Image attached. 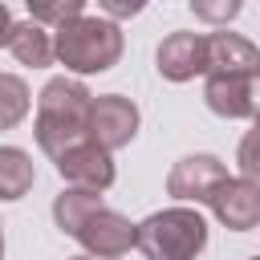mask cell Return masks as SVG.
<instances>
[{
  "instance_id": "obj_1",
  "label": "cell",
  "mask_w": 260,
  "mask_h": 260,
  "mask_svg": "<svg viewBox=\"0 0 260 260\" xmlns=\"http://www.w3.org/2000/svg\"><path fill=\"white\" fill-rule=\"evenodd\" d=\"M89 106H93V93L81 85V81H69V77H53L41 98H37V142L41 150L57 162L65 150H73L77 142L89 138Z\"/></svg>"
},
{
  "instance_id": "obj_2",
  "label": "cell",
  "mask_w": 260,
  "mask_h": 260,
  "mask_svg": "<svg viewBox=\"0 0 260 260\" xmlns=\"http://www.w3.org/2000/svg\"><path fill=\"white\" fill-rule=\"evenodd\" d=\"M53 45H57V61L73 73H106L122 57L118 24L106 20V16H89V12L69 20L65 28H57Z\"/></svg>"
},
{
  "instance_id": "obj_3",
  "label": "cell",
  "mask_w": 260,
  "mask_h": 260,
  "mask_svg": "<svg viewBox=\"0 0 260 260\" xmlns=\"http://www.w3.org/2000/svg\"><path fill=\"white\" fill-rule=\"evenodd\" d=\"M134 248L146 260H195L207 248V223L195 207H167L138 223Z\"/></svg>"
},
{
  "instance_id": "obj_4",
  "label": "cell",
  "mask_w": 260,
  "mask_h": 260,
  "mask_svg": "<svg viewBox=\"0 0 260 260\" xmlns=\"http://www.w3.org/2000/svg\"><path fill=\"white\" fill-rule=\"evenodd\" d=\"M73 240H77L93 260H118V256H126V252L134 248L138 223H130L126 215H118V211H110L106 203H98V207L77 223Z\"/></svg>"
},
{
  "instance_id": "obj_5",
  "label": "cell",
  "mask_w": 260,
  "mask_h": 260,
  "mask_svg": "<svg viewBox=\"0 0 260 260\" xmlns=\"http://www.w3.org/2000/svg\"><path fill=\"white\" fill-rule=\"evenodd\" d=\"M138 134V106L122 93H102L89 106V142L102 150H122Z\"/></svg>"
},
{
  "instance_id": "obj_6",
  "label": "cell",
  "mask_w": 260,
  "mask_h": 260,
  "mask_svg": "<svg viewBox=\"0 0 260 260\" xmlns=\"http://www.w3.org/2000/svg\"><path fill=\"white\" fill-rule=\"evenodd\" d=\"M228 179V167L215 154H187L167 175V195L179 203H211L215 187Z\"/></svg>"
},
{
  "instance_id": "obj_7",
  "label": "cell",
  "mask_w": 260,
  "mask_h": 260,
  "mask_svg": "<svg viewBox=\"0 0 260 260\" xmlns=\"http://www.w3.org/2000/svg\"><path fill=\"white\" fill-rule=\"evenodd\" d=\"M57 175L69 183V187H81V191H106L114 183V158L110 150H102L98 142H77L73 150H65L57 158Z\"/></svg>"
},
{
  "instance_id": "obj_8",
  "label": "cell",
  "mask_w": 260,
  "mask_h": 260,
  "mask_svg": "<svg viewBox=\"0 0 260 260\" xmlns=\"http://www.w3.org/2000/svg\"><path fill=\"white\" fill-rule=\"evenodd\" d=\"M207 207L215 211V219H219L223 228H232V232H252V228L260 223V187L248 183V179H232V175H228V179L215 187V195H211Z\"/></svg>"
},
{
  "instance_id": "obj_9",
  "label": "cell",
  "mask_w": 260,
  "mask_h": 260,
  "mask_svg": "<svg viewBox=\"0 0 260 260\" xmlns=\"http://www.w3.org/2000/svg\"><path fill=\"white\" fill-rule=\"evenodd\" d=\"M154 61L167 81H191V77L207 73V37L203 32H171L158 45Z\"/></svg>"
},
{
  "instance_id": "obj_10",
  "label": "cell",
  "mask_w": 260,
  "mask_h": 260,
  "mask_svg": "<svg viewBox=\"0 0 260 260\" xmlns=\"http://www.w3.org/2000/svg\"><path fill=\"white\" fill-rule=\"evenodd\" d=\"M260 53L240 32H207V77H256Z\"/></svg>"
},
{
  "instance_id": "obj_11",
  "label": "cell",
  "mask_w": 260,
  "mask_h": 260,
  "mask_svg": "<svg viewBox=\"0 0 260 260\" xmlns=\"http://www.w3.org/2000/svg\"><path fill=\"white\" fill-rule=\"evenodd\" d=\"M203 98L219 118H256V85L252 77H207Z\"/></svg>"
},
{
  "instance_id": "obj_12",
  "label": "cell",
  "mask_w": 260,
  "mask_h": 260,
  "mask_svg": "<svg viewBox=\"0 0 260 260\" xmlns=\"http://www.w3.org/2000/svg\"><path fill=\"white\" fill-rule=\"evenodd\" d=\"M8 49H12V57H16L20 65H32V69H45V65H53V57H57L53 32H49L45 24H37V20H24V24H16V28H12V41H8Z\"/></svg>"
},
{
  "instance_id": "obj_13",
  "label": "cell",
  "mask_w": 260,
  "mask_h": 260,
  "mask_svg": "<svg viewBox=\"0 0 260 260\" xmlns=\"http://www.w3.org/2000/svg\"><path fill=\"white\" fill-rule=\"evenodd\" d=\"M32 179H37L32 158H28L20 146H0V199H20V195H28Z\"/></svg>"
},
{
  "instance_id": "obj_14",
  "label": "cell",
  "mask_w": 260,
  "mask_h": 260,
  "mask_svg": "<svg viewBox=\"0 0 260 260\" xmlns=\"http://www.w3.org/2000/svg\"><path fill=\"white\" fill-rule=\"evenodd\" d=\"M98 203H102V191L69 187V191H61V195L53 199V219H57V228H61L65 236H73V232H77V223H81Z\"/></svg>"
},
{
  "instance_id": "obj_15",
  "label": "cell",
  "mask_w": 260,
  "mask_h": 260,
  "mask_svg": "<svg viewBox=\"0 0 260 260\" xmlns=\"http://www.w3.org/2000/svg\"><path fill=\"white\" fill-rule=\"evenodd\" d=\"M28 110H32V93H28L24 77L0 73V130H12L16 122H24Z\"/></svg>"
},
{
  "instance_id": "obj_16",
  "label": "cell",
  "mask_w": 260,
  "mask_h": 260,
  "mask_svg": "<svg viewBox=\"0 0 260 260\" xmlns=\"http://www.w3.org/2000/svg\"><path fill=\"white\" fill-rule=\"evenodd\" d=\"M28 16H32L37 24H53V32H57V28H65L69 20L85 16V4H81V0H28Z\"/></svg>"
},
{
  "instance_id": "obj_17",
  "label": "cell",
  "mask_w": 260,
  "mask_h": 260,
  "mask_svg": "<svg viewBox=\"0 0 260 260\" xmlns=\"http://www.w3.org/2000/svg\"><path fill=\"white\" fill-rule=\"evenodd\" d=\"M236 162H240V179H248V183L260 187V134L256 130L244 134V142L236 150Z\"/></svg>"
},
{
  "instance_id": "obj_18",
  "label": "cell",
  "mask_w": 260,
  "mask_h": 260,
  "mask_svg": "<svg viewBox=\"0 0 260 260\" xmlns=\"http://www.w3.org/2000/svg\"><path fill=\"white\" fill-rule=\"evenodd\" d=\"M191 12H195L199 20L219 24V20H232V16L240 12V0H223V4H203V0H195V4H191Z\"/></svg>"
},
{
  "instance_id": "obj_19",
  "label": "cell",
  "mask_w": 260,
  "mask_h": 260,
  "mask_svg": "<svg viewBox=\"0 0 260 260\" xmlns=\"http://www.w3.org/2000/svg\"><path fill=\"white\" fill-rule=\"evenodd\" d=\"M98 8H102L106 16H134V12H142V4H134V0H130V4H122V0H102Z\"/></svg>"
},
{
  "instance_id": "obj_20",
  "label": "cell",
  "mask_w": 260,
  "mask_h": 260,
  "mask_svg": "<svg viewBox=\"0 0 260 260\" xmlns=\"http://www.w3.org/2000/svg\"><path fill=\"white\" fill-rule=\"evenodd\" d=\"M12 28H16V24H12V16H8V8L0 4V45H8V41H12Z\"/></svg>"
},
{
  "instance_id": "obj_21",
  "label": "cell",
  "mask_w": 260,
  "mask_h": 260,
  "mask_svg": "<svg viewBox=\"0 0 260 260\" xmlns=\"http://www.w3.org/2000/svg\"><path fill=\"white\" fill-rule=\"evenodd\" d=\"M252 130H256V134H260V106H256V126H252Z\"/></svg>"
},
{
  "instance_id": "obj_22",
  "label": "cell",
  "mask_w": 260,
  "mask_h": 260,
  "mask_svg": "<svg viewBox=\"0 0 260 260\" xmlns=\"http://www.w3.org/2000/svg\"><path fill=\"white\" fill-rule=\"evenodd\" d=\"M0 260H4V232H0Z\"/></svg>"
},
{
  "instance_id": "obj_23",
  "label": "cell",
  "mask_w": 260,
  "mask_h": 260,
  "mask_svg": "<svg viewBox=\"0 0 260 260\" xmlns=\"http://www.w3.org/2000/svg\"><path fill=\"white\" fill-rule=\"evenodd\" d=\"M69 260H93V256H69Z\"/></svg>"
},
{
  "instance_id": "obj_24",
  "label": "cell",
  "mask_w": 260,
  "mask_h": 260,
  "mask_svg": "<svg viewBox=\"0 0 260 260\" xmlns=\"http://www.w3.org/2000/svg\"><path fill=\"white\" fill-rule=\"evenodd\" d=\"M256 81H260V69H256Z\"/></svg>"
},
{
  "instance_id": "obj_25",
  "label": "cell",
  "mask_w": 260,
  "mask_h": 260,
  "mask_svg": "<svg viewBox=\"0 0 260 260\" xmlns=\"http://www.w3.org/2000/svg\"><path fill=\"white\" fill-rule=\"evenodd\" d=\"M252 260H260V256H252Z\"/></svg>"
}]
</instances>
